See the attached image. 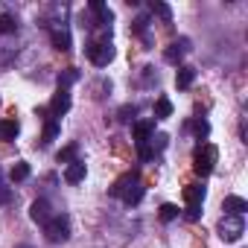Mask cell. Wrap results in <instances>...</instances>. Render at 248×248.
I'll return each instance as SVG.
<instances>
[{
    "mask_svg": "<svg viewBox=\"0 0 248 248\" xmlns=\"http://www.w3.org/2000/svg\"><path fill=\"white\" fill-rule=\"evenodd\" d=\"M18 30V21L9 15V12H3L0 15V35H9V32H15Z\"/></svg>",
    "mask_w": 248,
    "mask_h": 248,
    "instance_id": "18",
    "label": "cell"
},
{
    "mask_svg": "<svg viewBox=\"0 0 248 248\" xmlns=\"http://www.w3.org/2000/svg\"><path fill=\"white\" fill-rule=\"evenodd\" d=\"M76 79H79V70H64V73H59V88L67 91V85H73Z\"/></svg>",
    "mask_w": 248,
    "mask_h": 248,
    "instance_id": "23",
    "label": "cell"
},
{
    "mask_svg": "<svg viewBox=\"0 0 248 248\" xmlns=\"http://www.w3.org/2000/svg\"><path fill=\"white\" fill-rule=\"evenodd\" d=\"M213 164H216V146L213 143L196 146V152H193V170H196V175L199 178H207L213 172Z\"/></svg>",
    "mask_w": 248,
    "mask_h": 248,
    "instance_id": "1",
    "label": "cell"
},
{
    "mask_svg": "<svg viewBox=\"0 0 248 248\" xmlns=\"http://www.w3.org/2000/svg\"><path fill=\"white\" fill-rule=\"evenodd\" d=\"M187 50H190V41H187V38H181L178 44H172V47H167V53H164V59H167L170 64H178V62H181V56H184Z\"/></svg>",
    "mask_w": 248,
    "mask_h": 248,
    "instance_id": "10",
    "label": "cell"
},
{
    "mask_svg": "<svg viewBox=\"0 0 248 248\" xmlns=\"http://www.w3.org/2000/svg\"><path fill=\"white\" fill-rule=\"evenodd\" d=\"M175 216H178V207L175 204H161V219L164 222H172Z\"/></svg>",
    "mask_w": 248,
    "mask_h": 248,
    "instance_id": "24",
    "label": "cell"
},
{
    "mask_svg": "<svg viewBox=\"0 0 248 248\" xmlns=\"http://www.w3.org/2000/svg\"><path fill=\"white\" fill-rule=\"evenodd\" d=\"M18 248H32V245H18Z\"/></svg>",
    "mask_w": 248,
    "mask_h": 248,
    "instance_id": "29",
    "label": "cell"
},
{
    "mask_svg": "<svg viewBox=\"0 0 248 248\" xmlns=\"http://www.w3.org/2000/svg\"><path fill=\"white\" fill-rule=\"evenodd\" d=\"M18 132H21L18 120H3V123H0V138H3V140H15Z\"/></svg>",
    "mask_w": 248,
    "mask_h": 248,
    "instance_id": "14",
    "label": "cell"
},
{
    "mask_svg": "<svg viewBox=\"0 0 248 248\" xmlns=\"http://www.w3.org/2000/svg\"><path fill=\"white\" fill-rule=\"evenodd\" d=\"M67 111H70V93L59 88V93H56L53 102H50V114H53V117H62V114H67Z\"/></svg>",
    "mask_w": 248,
    "mask_h": 248,
    "instance_id": "9",
    "label": "cell"
},
{
    "mask_svg": "<svg viewBox=\"0 0 248 248\" xmlns=\"http://www.w3.org/2000/svg\"><path fill=\"white\" fill-rule=\"evenodd\" d=\"M135 114H138V108H135V105H123V108H120V120H123V123L135 120Z\"/></svg>",
    "mask_w": 248,
    "mask_h": 248,
    "instance_id": "25",
    "label": "cell"
},
{
    "mask_svg": "<svg viewBox=\"0 0 248 248\" xmlns=\"http://www.w3.org/2000/svg\"><path fill=\"white\" fill-rule=\"evenodd\" d=\"M53 44H56V50H70V32L67 30H53Z\"/></svg>",
    "mask_w": 248,
    "mask_h": 248,
    "instance_id": "17",
    "label": "cell"
},
{
    "mask_svg": "<svg viewBox=\"0 0 248 248\" xmlns=\"http://www.w3.org/2000/svg\"><path fill=\"white\" fill-rule=\"evenodd\" d=\"M152 132H155V120H140L135 123V143H149L152 140Z\"/></svg>",
    "mask_w": 248,
    "mask_h": 248,
    "instance_id": "8",
    "label": "cell"
},
{
    "mask_svg": "<svg viewBox=\"0 0 248 248\" xmlns=\"http://www.w3.org/2000/svg\"><path fill=\"white\" fill-rule=\"evenodd\" d=\"M9 178H12V181H27V178H30V164H24V161H18V164L12 167V172H9Z\"/></svg>",
    "mask_w": 248,
    "mask_h": 248,
    "instance_id": "19",
    "label": "cell"
},
{
    "mask_svg": "<svg viewBox=\"0 0 248 248\" xmlns=\"http://www.w3.org/2000/svg\"><path fill=\"white\" fill-rule=\"evenodd\" d=\"M76 152H79V146H76V143L64 146V149L59 152V164H73V161H76Z\"/></svg>",
    "mask_w": 248,
    "mask_h": 248,
    "instance_id": "20",
    "label": "cell"
},
{
    "mask_svg": "<svg viewBox=\"0 0 248 248\" xmlns=\"http://www.w3.org/2000/svg\"><path fill=\"white\" fill-rule=\"evenodd\" d=\"M123 202H126V204H138L140 199H143V187H140V181H138V175L126 184V187H123Z\"/></svg>",
    "mask_w": 248,
    "mask_h": 248,
    "instance_id": "7",
    "label": "cell"
},
{
    "mask_svg": "<svg viewBox=\"0 0 248 248\" xmlns=\"http://www.w3.org/2000/svg\"><path fill=\"white\" fill-rule=\"evenodd\" d=\"M222 210H225V216H242V213L248 210V202H245L242 196H228V199L222 202Z\"/></svg>",
    "mask_w": 248,
    "mask_h": 248,
    "instance_id": "6",
    "label": "cell"
},
{
    "mask_svg": "<svg viewBox=\"0 0 248 248\" xmlns=\"http://www.w3.org/2000/svg\"><path fill=\"white\" fill-rule=\"evenodd\" d=\"M149 9H152L155 15H161L164 21H172V9H170L167 3H158V0H152V3H149Z\"/></svg>",
    "mask_w": 248,
    "mask_h": 248,
    "instance_id": "21",
    "label": "cell"
},
{
    "mask_svg": "<svg viewBox=\"0 0 248 248\" xmlns=\"http://www.w3.org/2000/svg\"><path fill=\"white\" fill-rule=\"evenodd\" d=\"M187 219H190V222H199V219H202V204H190V207H187Z\"/></svg>",
    "mask_w": 248,
    "mask_h": 248,
    "instance_id": "27",
    "label": "cell"
},
{
    "mask_svg": "<svg viewBox=\"0 0 248 248\" xmlns=\"http://www.w3.org/2000/svg\"><path fill=\"white\" fill-rule=\"evenodd\" d=\"M242 233H245L242 216H222V219H219V236H222L225 242H236Z\"/></svg>",
    "mask_w": 248,
    "mask_h": 248,
    "instance_id": "3",
    "label": "cell"
},
{
    "mask_svg": "<svg viewBox=\"0 0 248 248\" xmlns=\"http://www.w3.org/2000/svg\"><path fill=\"white\" fill-rule=\"evenodd\" d=\"M12 202V190L6 184H0V204H9Z\"/></svg>",
    "mask_w": 248,
    "mask_h": 248,
    "instance_id": "28",
    "label": "cell"
},
{
    "mask_svg": "<svg viewBox=\"0 0 248 248\" xmlns=\"http://www.w3.org/2000/svg\"><path fill=\"white\" fill-rule=\"evenodd\" d=\"M59 129H62L59 120H47V123H44V135H41V146H50V143L59 138Z\"/></svg>",
    "mask_w": 248,
    "mask_h": 248,
    "instance_id": "12",
    "label": "cell"
},
{
    "mask_svg": "<svg viewBox=\"0 0 248 248\" xmlns=\"http://www.w3.org/2000/svg\"><path fill=\"white\" fill-rule=\"evenodd\" d=\"M88 59L96 64V67H105V64H111V59H114V47L111 44H99V41H93V44H88Z\"/></svg>",
    "mask_w": 248,
    "mask_h": 248,
    "instance_id": "4",
    "label": "cell"
},
{
    "mask_svg": "<svg viewBox=\"0 0 248 248\" xmlns=\"http://www.w3.org/2000/svg\"><path fill=\"white\" fill-rule=\"evenodd\" d=\"M202 199H204V187H202V184L184 187V202H187V204H202Z\"/></svg>",
    "mask_w": 248,
    "mask_h": 248,
    "instance_id": "13",
    "label": "cell"
},
{
    "mask_svg": "<svg viewBox=\"0 0 248 248\" xmlns=\"http://www.w3.org/2000/svg\"><path fill=\"white\" fill-rule=\"evenodd\" d=\"M44 233H47V239L50 242H67L70 239V222H67V216H53L47 225H44Z\"/></svg>",
    "mask_w": 248,
    "mask_h": 248,
    "instance_id": "2",
    "label": "cell"
},
{
    "mask_svg": "<svg viewBox=\"0 0 248 248\" xmlns=\"http://www.w3.org/2000/svg\"><path fill=\"white\" fill-rule=\"evenodd\" d=\"M190 129H193V132H196V138L202 140V138H207V135H210V123H207V120H196V123H190Z\"/></svg>",
    "mask_w": 248,
    "mask_h": 248,
    "instance_id": "22",
    "label": "cell"
},
{
    "mask_svg": "<svg viewBox=\"0 0 248 248\" xmlns=\"http://www.w3.org/2000/svg\"><path fill=\"white\" fill-rule=\"evenodd\" d=\"M193 79H196V70L193 67H178V73H175V85L178 88H190Z\"/></svg>",
    "mask_w": 248,
    "mask_h": 248,
    "instance_id": "15",
    "label": "cell"
},
{
    "mask_svg": "<svg viewBox=\"0 0 248 248\" xmlns=\"http://www.w3.org/2000/svg\"><path fill=\"white\" fill-rule=\"evenodd\" d=\"M167 117H172V102L167 96H161L155 102V120H167Z\"/></svg>",
    "mask_w": 248,
    "mask_h": 248,
    "instance_id": "16",
    "label": "cell"
},
{
    "mask_svg": "<svg viewBox=\"0 0 248 248\" xmlns=\"http://www.w3.org/2000/svg\"><path fill=\"white\" fill-rule=\"evenodd\" d=\"M53 216H56V213L50 210V204H47L44 199H35V202L30 204V219H32V222H38V225H47Z\"/></svg>",
    "mask_w": 248,
    "mask_h": 248,
    "instance_id": "5",
    "label": "cell"
},
{
    "mask_svg": "<svg viewBox=\"0 0 248 248\" xmlns=\"http://www.w3.org/2000/svg\"><path fill=\"white\" fill-rule=\"evenodd\" d=\"M138 155H140V161H152V158H155V149H152L149 143H140V146H138Z\"/></svg>",
    "mask_w": 248,
    "mask_h": 248,
    "instance_id": "26",
    "label": "cell"
},
{
    "mask_svg": "<svg viewBox=\"0 0 248 248\" xmlns=\"http://www.w3.org/2000/svg\"><path fill=\"white\" fill-rule=\"evenodd\" d=\"M82 178H85V164H82V161L67 164V170H64V181H67V184H79Z\"/></svg>",
    "mask_w": 248,
    "mask_h": 248,
    "instance_id": "11",
    "label": "cell"
}]
</instances>
